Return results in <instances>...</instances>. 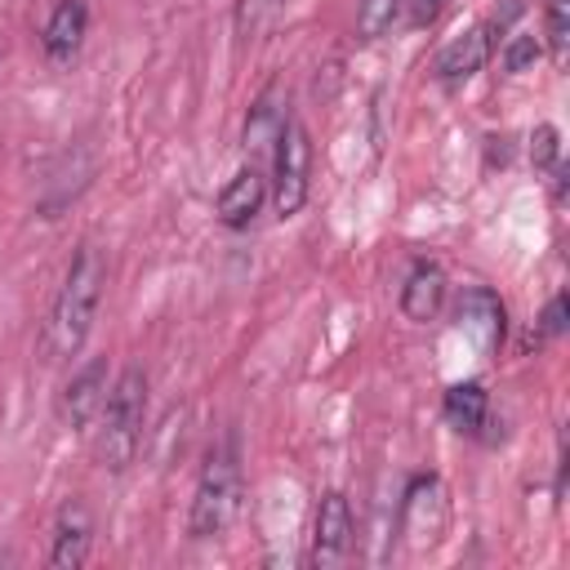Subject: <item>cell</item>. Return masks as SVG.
I'll use <instances>...</instances> for the list:
<instances>
[{"instance_id":"2","label":"cell","mask_w":570,"mask_h":570,"mask_svg":"<svg viewBox=\"0 0 570 570\" xmlns=\"http://www.w3.org/2000/svg\"><path fill=\"white\" fill-rule=\"evenodd\" d=\"M142 428H147V374L138 365H129L111 379V392L98 414V445H94L98 463L107 472H125L138 459Z\"/></svg>"},{"instance_id":"17","label":"cell","mask_w":570,"mask_h":570,"mask_svg":"<svg viewBox=\"0 0 570 570\" xmlns=\"http://www.w3.org/2000/svg\"><path fill=\"white\" fill-rule=\"evenodd\" d=\"M543 40H548L552 67H566V53H570V0H548L543 4Z\"/></svg>"},{"instance_id":"13","label":"cell","mask_w":570,"mask_h":570,"mask_svg":"<svg viewBox=\"0 0 570 570\" xmlns=\"http://www.w3.org/2000/svg\"><path fill=\"white\" fill-rule=\"evenodd\" d=\"M89 36V4L85 0H58L53 13L40 27V49L53 67H67Z\"/></svg>"},{"instance_id":"9","label":"cell","mask_w":570,"mask_h":570,"mask_svg":"<svg viewBox=\"0 0 570 570\" xmlns=\"http://www.w3.org/2000/svg\"><path fill=\"white\" fill-rule=\"evenodd\" d=\"M107 392H111V365H107V356L85 361V365L67 379V387H62V396H58V414H62V423L76 428V432L89 428V423H98Z\"/></svg>"},{"instance_id":"1","label":"cell","mask_w":570,"mask_h":570,"mask_svg":"<svg viewBox=\"0 0 570 570\" xmlns=\"http://www.w3.org/2000/svg\"><path fill=\"white\" fill-rule=\"evenodd\" d=\"M102 285H107V258L98 245H80L67 263V276L53 294V307H49V321H45V356L49 361H71L94 321H98V307H102Z\"/></svg>"},{"instance_id":"7","label":"cell","mask_w":570,"mask_h":570,"mask_svg":"<svg viewBox=\"0 0 570 570\" xmlns=\"http://www.w3.org/2000/svg\"><path fill=\"white\" fill-rule=\"evenodd\" d=\"M454 330L472 343L476 356H499L508 334V307L490 285H463L454 298Z\"/></svg>"},{"instance_id":"14","label":"cell","mask_w":570,"mask_h":570,"mask_svg":"<svg viewBox=\"0 0 570 570\" xmlns=\"http://www.w3.org/2000/svg\"><path fill=\"white\" fill-rule=\"evenodd\" d=\"M445 294H450L445 267L432 263V258H419V263L405 272V285H401V312H405V321H414V325L436 321L441 307H445Z\"/></svg>"},{"instance_id":"19","label":"cell","mask_w":570,"mask_h":570,"mask_svg":"<svg viewBox=\"0 0 570 570\" xmlns=\"http://www.w3.org/2000/svg\"><path fill=\"white\" fill-rule=\"evenodd\" d=\"M539 58H543V40H539V36H530V31H512V36H503L499 62H503V71H508V76L530 71Z\"/></svg>"},{"instance_id":"3","label":"cell","mask_w":570,"mask_h":570,"mask_svg":"<svg viewBox=\"0 0 570 570\" xmlns=\"http://www.w3.org/2000/svg\"><path fill=\"white\" fill-rule=\"evenodd\" d=\"M240 454H236V436H223L200 468L196 494H191V512H187V534L191 539H223L240 512Z\"/></svg>"},{"instance_id":"8","label":"cell","mask_w":570,"mask_h":570,"mask_svg":"<svg viewBox=\"0 0 570 570\" xmlns=\"http://www.w3.org/2000/svg\"><path fill=\"white\" fill-rule=\"evenodd\" d=\"M356 548V517H352V499L343 490H325L312 517V566L330 570L343 566Z\"/></svg>"},{"instance_id":"15","label":"cell","mask_w":570,"mask_h":570,"mask_svg":"<svg viewBox=\"0 0 570 570\" xmlns=\"http://www.w3.org/2000/svg\"><path fill=\"white\" fill-rule=\"evenodd\" d=\"M441 414H445V423H450L459 436H476V441H485V428L494 423L490 392H485L476 379L450 383V387H445V401H441Z\"/></svg>"},{"instance_id":"16","label":"cell","mask_w":570,"mask_h":570,"mask_svg":"<svg viewBox=\"0 0 570 570\" xmlns=\"http://www.w3.org/2000/svg\"><path fill=\"white\" fill-rule=\"evenodd\" d=\"M401 9H405V0H356V36L361 40H379V36H387L392 27H396V18H401Z\"/></svg>"},{"instance_id":"4","label":"cell","mask_w":570,"mask_h":570,"mask_svg":"<svg viewBox=\"0 0 570 570\" xmlns=\"http://www.w3.org/2000/svg\"><path fill=\"white\" fill-rule=\"evenodd\" d=\"M307 191H312V134L298 116H289V125L272 151L267 196H272V209L281 218H294L307 205Z\"/></svg>"},{"instance_id":"10","label":"cell","mask_w":570,"mask_h":570,"mask_svg":"<svg viewBox=\"0 0 570 570\" xmlns=\"http://www.w3.org/2000/svg\"><path fill=\"white\" fill-rule=\"evenodd\" d=\"M94 552V512L85 499H67L53 517L49 534V566L53 570H80Z\"/></svg>"},{"instance_id":"11","label":"cell","mask_w":570,"mask_h":570,"mask_svg":"<svg viewBox=\"0 0 570 570\" xmlns=\"http://www.w3.org/2000/svg\"><path fill=\"white\" fill-rule=\"evenodd\" d=\"M285 125H289V94H285L281 85H267V89L254 98L249 116H245V134H240L245 156H249L254 165H258L263 156H272L276 142H281V134H285Z\"/></svg>"},{"instance_id":"22","label":"cell","mask_w":570,"mask_h":570,"mask_svg":"<svg viewBox=\"0 0 570 570\" xmlns=\"http://www.w3.org/2000/svg\"><path fill=\"white\" fill-rule=\"evenodd\" d=\"M445 4H450V0H414V4H410V22H414V27H428V22L441 18Z\"/></svg>"},{"instance_id":"21","label":"cell","mask_w":570,"mask_h":570,"mask_svg":"<svg viewBox=\"0 0 570 570\" xmlns=\"http://www.w3.org/2000/svg\"><path fill=\"white\" fill-rule=\"evenodd\" d=\"M557 334H566V294H552L548 298V307H543V316H539V343L543 338H557Z\"/></svg>"},{"instance_id":"5","label":"cell","mask_w":570,"mask_h":570,"mask_svg":"<svg viewBox=\"0 0 570 570\" xmlns=\"http://www.w3.org/2000/svg\"><path fill=\"white\" fill-rule=\"evenodd\" d=\"M521 13V0H512L503 13H494L490 22H476V27H468L463 36H454L441 53H436V62H432V76H436V85L441 89H459V85H468L485 62H490V53L499 49V36L508 31V22Z\"/></svg>"},{"instance_id":"6","label":"cell","mask_w":570,"mask_h":570,"mask_svg":"<svg viewBox=\"0 0 570 570\" xmlns=\"http://www.w3.org/2000/svg\"><path fill=\"white\" fill-rule=\"evenodd\" d=\"M450 525V490L436 472H423L401 494V534L410 548H432Z\"/></svg>"},{"instance_id":"20","label":"cell","mask_w":570,"mask_h":570,"mask_svg":"<svg viewBox=\"0 0 570 570\" xmlns=\"http://www.w3.org/2000/svg\"><path fill=\"white\" fill-rule=\"evenodd\" d=\"M530 165H534L539 174H552V169L561 165V129H557V125H539V129L530 134Z\"/></svg>"},{"instance_id":"18","label":"cell","mask_w":570,"mask_h":570,"mask_svg":"<svg viewBox=\"0 0 570 570\" xmlns=\"http://www.w3.org/2000/svg\"><path fill=\"white\" fill-rule=\"evenodd\" d=\"M281 9H285V0H236V13H232L236 36L240 40H258L281 18Z\"/></svg>"},{"instance_id":"12","label":"cell","mask_w":570,"mask_h":570,"mask_svg":"<svg viewBox=\"0 0 570 570\" xmlns=\"http://www.w3.org/2000/svg\"><path fill=\"white\" fill-rule=\"evenodd\" d=\"M263 205H267V174H263V165L249 160L218 191V223L232 227V232H245L263 214Z\"/></svg>"}]
</instances>
